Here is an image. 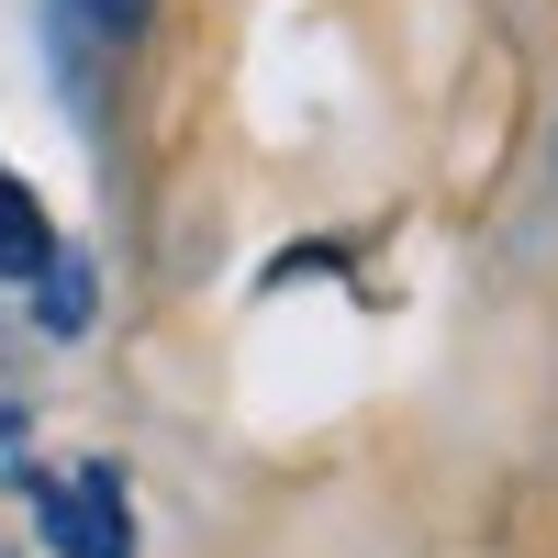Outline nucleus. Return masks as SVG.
<instances>
[{
    "label": "nucleus",
    "mask_w": 558,
    "mask_h": 558,
    "mask_svg": "<svg viewBox=\"0 0 558 558\" xmlns=\"http://www.w3.org/2000/svg\"><path fill=\"white\" fill-rule=\"evenodd\" d=\"M34 525L57 558H134V502H123V470H68V481H34Z\"/></svg>",
    "instance_id": "1"
},
{
    "label": "nucleus",
    "mask_w": 558,
    "mask_h": 558,
    "mask_svg": "<svg viewBox=\"0 0 558 558\" xmlns=\"http://www.w3.org/2000/svg\"><path fill=\"white\" fill-rule=\"evenodd\" d=\"M89 23H101V34H134V23H146V0H89Z\"/></svg>",
    "instance_id": "4"
},
{
    "label": "nucleus",
    "mask_w": 558,
    "mask_h": 558,
    "mask_svg": "<svg viewBox=\"0 0 558 558\" xmlns=\"http://www.w3.org/2000/svg\"><path fill=\"white\" fill-rule=\"evenodd\" d=\"M45 257H57V235H45V213H34V191L12 168H0V279H34Z\"/></svg>",
    "instance_id": "2"
},
{
    "label": "nucleus",
    "mask_w": 558,
    "mask_h": 558,
    "mask_svg": "<svg viewBox=\"0 0 558 558\" xmlns=\"http://www.w3.org/2000/svg\"><path fill=\"white\" fill-rule=\"evenodd\" d=\"M34 279H45V324H57V336H78V324H89V302H101V279H89V257H68V246H57V257H45Z\"/></svg>",
    "instance_id": "3"
}]
</instances>
